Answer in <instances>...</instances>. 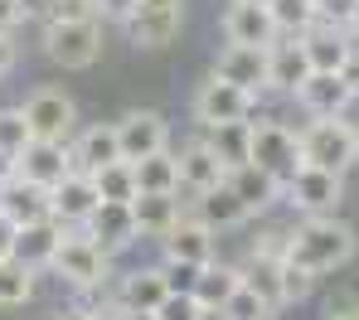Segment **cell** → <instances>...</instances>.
Masks as SVG:
<instances>
[{"instance_id": "37", "label": "cell", "mask_w": 359, "mask_h": 320, "mask_svg": "<svg viewBox=\"0 0 359 320\" xmlns=\"http://www.w3.org/2000/svg\"><path fill=\"white\" fill-rule=\"evenodd\" d=\"M311 286H316V277H311L306 267H297V262L282 257V291H287V306H292V301H306Z\"/></svg>"}, {"instance_id": "28", "label": "cell", "mask_w": 359, "mask_h": 320, "mask_svg": "<svg viewBox=\"0 0 359 320\" xmlns=\"http://www.w3.org/2000/svg\"><path fill=\"white\" fill-rule=\"evenodd\" d=\"M243 286L238 267H224V262H204L199 277H194V301L199 306H229V296Z\"/></svg>"}, {"instance_id": "42", "label": "cell", "mask_w": 359, "mask_h": 320, "mask_svg": "<svg viewBox=\"0 0 359 320\" xmlns=\"http://www.w3.org/2000/svg\"><path fill=\"white\" fill-rule=\"evenodd\" d=\"M25 20V0H0V34H10Z\"/></svg>"}, {"instance_id": "40", "label": "cell", "mask_w": 359, "mask_h": 320, "mask_svg": "<svg viewBox=\"0 0 359 320\" xmlns=\"http://www.w3.org/2000/svg\"><path fill=\"white\" fill-rule=\"evenodd\" d=\"M49 20H102V5L97 0H49Z\"/></svg>"}, {"instance_id": "26", "label": "cell", "mask_w": 359, "mask_h": 320, "mask_svg": "<svg viewBox=\"0 0 359 320\" xmlns=\"http://www.w3.org/2000/svg\"><path fill=\"white\" fill-rule=\"evenodd\" d=\"M311 73H316V68H311L306 49H301V34H297V44H272V78H267V88H277V92H297Z\"/></svg>"}, {"instance_id": "32", "label": "cell", "mask_w": 359, "mask_h": 320, "mask_svg": "<svg viewBox=\"0 0 359 320\" xmlns=\"http://www.w3.org/2000/svg\"><path fill=\"white\" fill-rule=\"evenodd\" d=\"M93 180H97V194L102 199H117V204H131L136 199V165L131 160H112V165H102V170H93Z\"/></svg>"}, {"instance_id": "3", "label": "cell", "mask_w": 359, "mask_h": 320, "mask_svg": "<svg viewBox=\"0 0 359 320\" xmlns=\"http://www.w3.org/2000/svg\"><path fill=\"white\" fill-rule=\"evenodd\" d=\"M248 160L287 185L301 170V136L282 122H252L248 127Z\"/></svg>"}, {"instance_id": "48", "label": "cell", "mask_w": 359, "mask_h": 320, "mask_svg": "<svg viewBox=\"0 0 359 320\" xmlns=\"http://www.w3.org/2000/svg\"><path fill=\"white\" fill-rule=\"evenodd\" d=\"M117 320H161L156 311H141V306H117Z\"/></svg>"}, {"instance_id": "10", "label": "cell", "mask_w": 359, "mask_h": 320, "mask_svg": "<svg viewBox=\"0 0 359 320\" xmlns=\"http://www.w3.org/2000/svg\"><path fill=\"white\" fill-rule=\"evenodd\" d=\"M0 214H5L15 228L44 223V218H54V190H49V185H34V180H25V175H15V180L0 190Z\"/></svg>"}, {"instance_id": "46", "label": "cell", "mask_w": 359, "mask_h": 320, "mask_svg": "<svg viewBox=\"0 0 359 320\" xmlns=\"http://www.w3.org/2000/svg\"><path fill=\"white\" fill-rule=\"evenodd\" d=\"M325 320H359V301H340V306H330Z\"/></svg>"}, {"instance_id": "12", "label": "cell", "mask_w": 359, "mask_h": 320, "mask_svg": "<svg viewBox=\"0 0 359 320\" xmlns=\"http://www.w3.org/2000/svg\"><path fill=\"white\" fill-rule=\"evenodd\" d=\"M93 243H102L107 253H117V248H131L141 233H136V214H131V204H117V199H102L83 223H78Z\"/></svg>"}, {"instance_id": "23", "label": "cell", "mask_w": 359, "mask_h": 320, "mask_svg": "<svg viewBox=\"0 0 359 320\" xmlns=\"http://www.w3.org/2000/svg\"><path fill=\"white\" fill-rule=\"evenodd\" d=\"M194 218H204V223L219 233V228H238V223H248L252 214H248V204H243L238 194L229 190V180H224L219 190H204L199 199H194Z\"/></svg>"}, {"instance_id": "24", "label": "cell", "mask_w": 359, "mask_h": 320, "mask_svg": "<svg viewBox=\"0 0 359 320\" xmlns=\"http://www.w3.org/2000/svg\"><path fill=\"white\" fill-rule=\"evenodd\" d=\"M73 160H78V170H102V165H112L121 160V141H117V127H88L78 141H73Z\"/></svg>"}, {"instance_id": "33", "label": "cell", "mask_w": 359, "mask_h": 320, "mask_svg": "<svg viewBox=\"0 0 359 320\" xmlns=\"http://www.w3.org/2000/svg\"><path fill=\"white\" fill-rule=\"evenodd\" d=\"M267 10H272V20H277V29L282 34H306L311 25H316V0H267Z\"/></svg>"}, {"instance_id": "11", "label": "cell", "mask_w": 359, "mask_h": 320, "mask_svg": "<svg viewBox=\"0 0 359 320\" xmlns=\"http://www.w3.org/2000/svg\"><path fill=\"white\" fill-rule=\"evenodd\" d=\"M78 170V160H73V146L68 141H29L25 151H20V175L25 180H34V185H59Z\"/></svg>"}, {"instance_id": "29", "label": "cell", "mask_w": 359, "mask_h": 320, "mask_svg": "<svg viewBox=\"0 0 359 320\" xmlns=\"http://www.w3.org/2000/svg\"><path fill=\"white\" fill-rule=\"evenodd\" d=\"M59 238H63V223H54V218L29 223V228H20V238H15V257H20V262H29V267H39V262H49V257H54Z\"/></svg>"}, {"instance_id": "19", "label": "cell", "mask_w": 359, "mask_h": 320, "mask_svg": "<svg viewBox=\"0 0 359 320\" xmlns=\"http://www.w3.org/2000/svg\"><path fill=\"white\" fill-rule=\"evenodd\" d=\"M301 49H306V59L316 73H340V68L350 64V29H335V25H311L306 34H301Z\"/></svg>"}, {"instance_id": "16", "label": "cell", "mask_w": 359, "mask_h": 320, "mask_svg": "<svg viewBox=\"0 0 359 320\" xmlns=\"http://www.w3.org/2000/svg\"><path fill=\"white\" fill-rule=\"evenodd\" d=\"M292 97L311 117H345V107L355 102V88L345 83V73H311Z\"/></svg>"}, {"instance_id": "5", "label": "cell", "mask_w": 359, "mask_h": 320, "mask_svg": "<svg viewBox=\"0 0 359 320\" xmlns=\"http://www.w3.org/2000/svg\"><path fill=\"white\" fill-rule=\"evenodd\" d=\"M49 267L59 272L68 286H97V281H107V248L102 243H93L88 233H63L54 257H49Z\"/></svg>"}, {"instance_id": "21", "label": "cell", "mask_w": 359, "mask_h": 320, "mask_svg": "<svg viewBox=\"0 0 359 320\" xmlns=\"http://www.w3.org/2000/svg\"><path fill=\"white\" fill-rule=\"evenodd\" d=\"M229 190L248 204V214H262V209H272V204L282 199V180H277V175H267L262 165L243 160V165L229 170Z\"/></svg>"}, {"instance_id": "2", "label": "cell", "mask_w": 359, "mask_h": 320, "mask_svg": "<svg viewBox=\"0 0 359 320\" xmlns=\"http://www.w3.org/2000/svg\"><path fill=\"white\" fill-rule=\"evenodd\" d=\"M301 136V165H320V170H350L359 160V127L345 117H316Z\"/></svg>"}, {"instance_id": "4", "label": "cell", "mask_w": 359, "mask_h": 320, "mask_svg": "<svg viewBox=\"0 0 359 320\" xmlns=\"http://www.w3.org/2000/svg\"><path fill=\"white\" fill-rule=\"evenodd\" d=\"M44 54L59 68H93L102 59V25L97 20H49Z\"/></svg>"}, {"instance_id": "15", "label": "cell", "mask_w": 359, "mask_h": 320, "mask_svg": "<svg viewBox=\"0 0 359 320\" xmlns=\"http://www.w3.org/2000/svg\"><path fill=\"white\" fill-rule=\"evenodd\" d=\"M224 34H229V44H262V49H272L282 29H277V20H272L267 5H257V0H233L229 15H224Z\"/></svg>"}, {"instance_id": "18", "label": "cell", "mask_w": 359, "mask_h": 320, "mask_svg": "<svg viewBox=\"0 0 359 320\" xmlns=\"http://www.w3.org/2000/svg\"><path fill=\"white\" fill-rule=\"evenodd\" d=\"M161 248H165V262H194V267H204V262H214V228L204 218L184 214L175 228L161 238Z\"/></svg>"}, {"instance_id": "34", "label": "cell", "mask_w": 359, "mask_h": 320, "mask_svg": "<svg viewBox=\"0 0 359 320\" xmlns=\"http://www.w3.org/2000/svg\"><path fill=\"white\" fill-rule=\"evenodd\" d=\"M248 127H252V122H224V127H209V131H214L209 146H214L229 165H243V160H248Z\"/></svg>"}, {"instance_id": "31", "label": "cell", "mask_w": 359, "mask_h": 320, "mask_svg": "<svg viewBox=\"0 0 359 320\" xmlns=\"http://www.w3.org/2000/svg\"><path fill=\"white\" fill-rule=\"evenodd\" d=\"M34 296V267L20 257H0V306H25Z\"/></svg>"}, {"instance_id": "47", "label": "cell", "mask_w": 359, "mask_h": 320, "mask_svg": "<svg viewBox=\"0 0 359 320\" xmlns=\"http://www.w3.org/2000/svg\"><path fill=\"white\" fill-rule=\"evenodd\" d=\"M15 68V44H10V34H0V78Z\"/></svg>"}, {"instance_id": "27", "label": "cell", "mask_w": 359, "mask_h": 320, "mask_svg": "<svg viewBox=\"0 0 359 320\" xmlns=\"http://www.w3.org/2000/svg\"><path fill=\"white\" fill-rule=\"evenodd\" d=\"M131 165H136V190L141 194H175L180 190V155H170V151L141 155Z\"/></svg>"}, {"instance_id": "50", "label": "cell", "mask_w": 359, "mask_h": 320, "mask_svg": "<svg viewBox=\"0 0 359 320\" xmlns=\"http://www.w3.org/2000/svg\"><path fill=\"white\" fill-rule=\"evenodd\" d=\"M194 320H233V316H229L224 306H204V311H199V316H194Z\"/></svg>"}, {"instance_id": "25", "label": "cell", "mask_w": 359, "mask_h": 320, "mask_svg": "<svg viewBox=\"0 0 359 320\" xmlns=\"http://www.w3.org/2000/svg\"><path fill=\"white\" fill-rule=\"evenodd\" d=\"M170 296V281H165V267H146V272H131L117 291V306H141V311H156L161 301Z\"/></svg>"}, {"instance_id": "36", "label": "cell", "mask_w": 359, "mask_h": 320, "mask_svg": "<svg viewBox=\"0 0 359 320\" xmlns=\"http://www.w3.org/2000/svg\"><path fill=\"white\" fill-rule=\"evenodd\" d=\"M224 311H229L233 320H272V316H277V311H272V306H267V301H262L248 281H243L238 291L229 296V306H224Z\"/></svg>"}, {"instance_id": "17", "label": "cell", "mask_w": 359, "mask_h": 320, "mask_svg": "<svg viewBox=\"0 0 359 320\" xmlns=\"http://www.w3.org/2000/svg\"><path fill=\"white\" fill-rule=\"evenodd\" d=\"M229 160L209 146V141H189L184 151H180V185L189 194H204V190H219L224 180H229Z\"/></svg>"}, {"instance_id": "6", "label": "cell", "mask_w": 359, "mask_h": 320, "mask_svg": "<svg viewBox=\"0 0 359 320\" xmlns=\"http://www.w3.org/2000/svg\"><path fill=\"white\" fill-rule=\"evenodd\" d=\"M121 25L136 49H165L184 25V0H136Z\"/></svg>"}, {"instance_id": "51", "label": "cell", "mask_w": 359, "mask_h": 320, "mask_svg": "<svg viewBox=\"0 0 359 320\" xmlns=\"http://www.w3.org/2000/svg\"><path fill=\"white\" fill-rule=\"evenodd\" d=\"M83 320H117V306H112V311H88Z\"/></svg>"}, {"instance_id": "45", "label": "cell", "mask_w": 359, "mask_h": 320, "mask_svg": "<svg viewBox=\"0 0 359 320\" xmlns=\"http://www.w3.org/2000/svg\"><path fill=\"white\" fill-rule=\"evenodd\" d=\"M15 175H20V160H15L10 151H0V190H5V185L15 180Z\"/></svg>"}, {"instance_id": "1", "label": "cell", "mask_w": 359, "mask_h": 320, "mask_svg": "<svg viewBox=\"0 0 359 320\" xmlns=\"http://www.w3.org/2000/svg\"><path fill=\"white\" fill-rule=\"evenodd\" d=\"M359 248V233L335 218V214H311L301 218V228L287 233V262L306 267L311 277H325V272H340Z\"/></svg>"}, {"instance_id": "52", "label": "cell", "mask_w": 359, "mask_h": 320, "mask_svg": "<svg viewBox=\"0 0 359 320\" xmlns=\"http://www.w3.org/2000/svg\"><path fill=\"white\" fill-rule=\"evenodd\" d=\"M350 29H355V34H359V5H355V20H350Z\"/></svg>"}, {"instance_id": "35", "label": "cell", "mask_w": 359, "mask_h": 320, "mask_svg": "<svg viewBox=\"0 0 359 320\" xmlns=\"http://www.w3.org/2000/svg\"><path fill=\"white\" fill-rule=\"evenodd\" d=\"M34 141V131L25 122V107H10V112H0V151H10L15 160H20V151Z\"/></svg>"}, {"instance_id": "7", "label": "cell", "mask_w": 359, "mask_h": 320, "mask_svg": "<svg viewBox=\"0 0 359 320\" xmlns=\"http://www.w3.org/2000/svg\"><path fill=\"white\" fill-rule=\"evenodd\" d=\"M257 112V92H248L238 83H229V78H209L199 92H194V117L204 122V127H224V122H248Z\"/></svg>"}, {"instance_id": "30", "label": "cell", "mask_w": 359, "mask_h": 320, "mask_svg": "<svg viewBox=\"0 0 359 320\" xmlns=\"http://www.w3.org/2000/svg\"><path fill=\"white\" fill-rule=\"evenodd\" d=\"M243 281H248L272 311L287 306V291H282V257H252V272H243Z\"/></svg>"}, {"instance_id": "14", "label": "cell", "mask_w": 359, "mask_h": 320, "mask_svg": "<svg viewBox=\"0 0 359 320\" xmlns=\"http://www.w3.org/2000/svg\"><path fill=\"white\" fill-rule=\"evenodd\" d=\"M117 141H121V160H141V155H156V151H165V141H170V127H165V117L161 112H126L117 122Z\"/></svg>"}, {"instance_id": "13", "label": "cell", "mask_w": 359, "mask_h": 320, "mask_svg": "<svg viewBox=\"0 0 359 320\" xmlns=\"http://www.w3.org/2000/svg\"><path fill=\"white\" fill-rule=\"evenodd\" d=\"M214 73L229 78V83H238V88H248V92H262L267 78H272V49H262V44H229L219 54Z\"/></svg>"}, {"instance_id": "41", "label": "cell", "mask_w": 359, "mask_h": 320, "mask_svg": "<svg viewBox=\"0 0 359 320\" xmlns=\"http://www.w3.org/2000/svg\"><path fill=\"white\" fill-rule=\"evenodd\" d=\"M194 277H199L194 262H165V281H170V291H194Z\"/></svg>"}, {"instance_id": "8", "label": "cell", "mask_w": 359, "mask_h": 320, "mask_svg": "<svg viewBox=\"0 0 359 320\" xmlns=\"http://www.w3.org/2000/svg\"><path fill=\"white\" fill-rule=\"evenodd\" d=\"M282 194L297 204L301 214H335L340 199H345V175L340 170H320V165H301L297 175L282 185Z\"/></svg>"}, {"instance_id": "43", "label": "cell", "mask_w": 359, "mask_h": 320, "mask_svg": "<svg viewBox=\"0 0 359 320\" xmlns=\"http://www.w3.org/2000/svg\"><path fill=\"white\" fill-rule=\"evenodd\" d=\"M15 238H20V228H15V223H10V218L0 214V257L15 253Z\"/></svg>"}, {"instance_id": "22", "label": "cell", "mask_w": 359, "mask_h": 320, "mask_svg": "<svg viewBox=\"0 0 359 320\" xmlns=\"http://www.w3.org/2000/svg\"><path fill=\"white\" fill-rule=\"evenodd\" d=\"M131 214H136V233L141 238H165L180 218H184L175 194H136L131 199Z\"/></svg>"}, {"instance_id": "20", "label": "cell", "mask_w": 359, "mask_h": 320, "mask_svg": "<svg viewBox=\"0 0 359 320\" xmlns=\"http://www.w3.org/2000/svg\"><path fill=\"white\" fill-rule=\"evenodd\" d=\"M97 204H102L97 180H93L88 170H73L68 180H59V185H54V223H83Z\"/></svg>"}, {"instance_id": "38", "label": "cell", "mask_w": 359, "mask_h": 320, "mask_svg": "<svg viewBox=\"0 0 359 320\" xmlns=\"http://www.w3.org/2000/svg\"><path fill=\"white\" fill-rule=\"evenodd\" d=\"M199 311H204V306L194 301V291H170V296L156 306V316H161V320H194Z\"/></svg>"}, {"instance_id": "53", "label": "cell", "mask_w": 359, "mask_h": 320, "mask_svg": "<svg viewBox=\"0 0 359 320\" xmlns=\"http://www.w3.org/2000/svg\"><path fill=\"white\" fill-rule=\"evenodd\" d=\"M257 5H267V0H257Z\"/></svg>"}, {"instance_id": "44", "label": "cell", "mask_w": 359, "mask_h": 320, "mask_svg": "<svg viewBox=\"0 0 359 320\" xmlns=\"http://www.w3.org/2000/svg\"><path fill=\"white\" fill-rule=\"evenodd\" d=\"M97 5H102V20H126L136 0H97Z\"/></svg>"}, {"instance_id": "49", "label": "cell", "mask_w": 359, "mask_h": 320, "mask_svg": "<svg viewBox=\"0 0 359 320\" xmlns=\"http://www.w3.org/2000/svg\"><path fill=\"white\" fill-rule=\"evenodd\" d=\"M340 73H345V83L355 88V97H359V54H350V64L340 68Z\"/></svg>"}, {"instance_id": "39", "label": "cell", "mask_w": 359, "mask_h": 320, "mask_svg": "<svg viewBox=\"0 0 359 320\" xmlns=\"http://www.w3.org/2000/svg\"><path fill=\"white\" fill-rule=\"evenodd\" d=\"M359 0H316V20L320 25H335V29H350Z\"/></svg>"}, {"instance_id": "9", "label": "cell", "mask_w": 359, "mask_h": 320, "mask_svg": "<svg viewBox=\"0 0 359 320\" xmlns=\"http://www.w3.org/2000/svg\"><path fill=\"white\" fill-rule=\"evenodd\" d=\"M25 122L34 131V141H68L73 122H78V107L59 88H39V92L25 97Z\"/></svg>"}]
</instances>
